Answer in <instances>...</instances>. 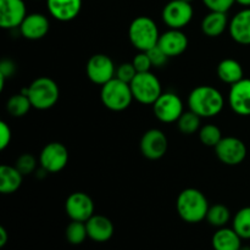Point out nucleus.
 I'll list each match as a JSON object with an SVG mask.
<instances>
[{
	"label": "nucleus",
	"mask_w": 250,
	"mask_h": 250,
	"mask_svg": "<svg viewBox=\"0 0 250 250\" xmlns=\"http://www.w3.org/2000/svg\"><path fill=\"white\" fill-rule=\"evenodd\" d=\"M239 250H250V247L249 246H244V247H241V249Z\"/></svg>",
	"instance_id": "obj_40"
},
{
	"label": "nucleus",
	"mask_w": 250,
	"mask_h": 250,
	"mask_svg": "<svg viewBox=\"0 0 250 250\" xmlns=\"http://www.w3.org/2000/svg\"><path fill=\"white\" fill-rule=\"evenodd\" d=\"M231 219V212L229 208L222 204H215L209 208V211L207 215V221L211 226L221 229L227 225V222Z\"/></svg>",
	"instance_id": "obj_26"
},
{
	"label": "nucleus",
	"mask_w": 250,
	"mask_h": 250,
	"mask_svg": "<svg viewBox=\"0 0 250 250\" xmlns=\"http://www.w3.org/2000/svg\"><path fill=\"white\" fill-rule=\"evenodd\" d=\"M85 226H87L88 237L98 243L107 242L114 234V225L110 219L103 215H93L85 222Z\"/></svg>",
	"instance_id": "obj_20"
},
{
	"label": "nucleus",
	"mask_w": 250,
	"mask_h": 250,
	"mask_svg": "<svg viewBox=\"0 0 250 250\" xmlns=\"http://www.w3.org/2000/svg\"><path fill=\"white\" fill-rule=\"evenodd\" d=\"M15 166H16L17 170H19L23 176L29 175V173H32L36 170V158H34L32 154H23V155H21L17 159L16 165Z\"/></svg>",
	"instance_id": "obj_31"
},
{
	"label": "nucleus",
	"mask_w": 250,
	"mask_h": 250,
	"mask_svg": "<svg viewBox=\"0 0 250 250\" xmlns=\"http://www.w3.org/2000/svg\"><path fill=\"white\" fill-rule=\"evenodd\" d=\"M146 54L149 55L151 63H153V66H155V67H163V66H165L166 63H167L168 59H170L166 55L165 51H164L159 45H155L154 48L149 49V50L146 51Z\"/></svg>",
	"instance_id": "obj_34"
},
{
	"label": "nucleus",
	"mask_w": 250,
	"mask_h": 250,
	"mask_svg": "<svg viewBox=\"0 0 250 250\" xmlns=\"http://www.w3.org/2000/svg\"><path fill=\"white\" fill-rule=\"evenodd\" d=\"M153 110L156 119L164 124L177 122L181 115L185 112L181 98L176 93L171 92L163 93L153 104Z\"/></svg>",
	"instance_id": "obj_7"
},
{
	"label": "nucleus",
	"mask_w": 250,
	"mask_h": 250,
	"mask_svg": "<svg viewBox=\"0 0 250 250\" xmlns=\"http://www.w3.org/2000/svg\"><path fill=\"white\" fill-rule=\"evenodd\" d=\"M132 63H133L134 68L138 73L143 72H149L150 68L153 67V63H151L150 58L146 54V51H139L136 56L132 60Z\"/></svg>",
	"instance_id": "obj_33"
},
{
	"label": "nucleus",
	"mask_w": 250,
	"mask_h": 250,
	"mask_svg": "<svg viewBox=\"0 0 250 250\" xmlns=\"http://www.w3.org/2000/svg\"><path fill=\"white\" fill-rule=\"evenodd\" d=\"M11 137V128L9 127V125L4 121L0 122V149L1 150H5L10 146Z\"/></svg>",
	"instance_id": "obj_37"
},
{
	"label": "nucleus",
	"mask_w": 250,
	"mask_h": 250,
	"mask_svg": "<svg viewBox=\"0 0 250 250\" xmlns=\"http://www.w3.org/2000/svg\"><path fill=\"white\" fill-rule=\"evenodd\" d=\"M164 23L173 29H182L193 19L192 4L185 0H171L163 9Z\"/></svg>",
	"instance_id": "obj_8"
},
{
	"label": "nucleus",
	"mask_w": 250,
	"mask_h": 250,
	"mask_svg": "<svg viewBox=\"0 0 250 250\" xmlns=\"http://www.w3.org/2000/svg\"><path fill=\"white\" fill-rule=\"evenodd\" d=\"M27 95L31 100L32 107L37 110H48L58 103L60 89L51 78L39 77L27 88Z\"/></svg>",
	"instance_id": "obj_4"
},
{
	"label": "nucleus",
	"mask_w": 250,
	"mask_h": 250,
	"mask_svg": "<svg viewBox=\"0 0 250 250\" xmlns=\"http://www.w3.org/2000/svg\"><path fill=\"white\" fill-rule=\"evenodd\" d=\"M100 99L106 109L111 111H124L133 100L131 85L116 77L112 78L111 81L102 85Z\"/></svg>",
	"instance_id": "obj_5"
},
{
	"label": "nucleus",
	"mask_w": 250,
	"mask_h": 250,
	"mask_svg": "<svg viewBox=\"0 0 250 250\" xmlns=\"http://www.w3.org/2000/svg\"><path fill=\"white\" fill-rule=\"evenodd\" d=\"M87 237L88 232L85 222L72 221L66 229V239L68 241V243L73 244V246L83 243Z\"/></svg>",
	"instance_id": "obj_29"
},
{
	"label": "nucleus",
	"mask_w": 250,
	"mask_h": 250,
	"mask_svg": "<svg viewBox=\"0 0 250 250\" xmlns=\"http://www.w3.org/2000/svg\"><path fill=\"white\" fill-rule=\"evenodd\" d=\"M137 71L134 68L133 63L132 62H124L116 68V76L115 77L119 78L120 81L126 83H131L133 81V78L137 76Z\"/></svg>",
	"instance_id": "obj_32"
},
{
	"label": "nucleus",
	"mask_w": 250,
	"mask_h": 250,
	"mask_svg": "<svg viewBox=\"0 0 250 250\" xmlns=\"http://www.w3.org/2000/svg\"><path fill=\"white\" fill-rule=\"evenodd\" d=\"M31 107H32V104L28 95L23 94L22 92L20 93V94L12 95L6 103L7 112L14 117L24 116V115L28 114Z\"/></svg>",
	"instance_id": "obj_25"
},
{
	"label": "nucleus",
	"mask_w": 250,
	"mask_h": 250,
	"mask_svg": "<svg viewBox=\"0 0 250 250\" xmlns=\"http://www.w3.org/2000/svg\"><path fill=\"white\" fill-rule=\"evenodd\" d=\"M229 36L242 45L250 44V7L241 10L229 21Z\"/></svg>",
	"instance_id": "obj_19"
},
{
	"label": "nucleus",
	"mask_w": 250,
	"mask_h": 250,
	"mask_svg": "<svg viewBox=\"0 0 250 250\" xmlns=\"http://www.w3.org/2000/svg\"><path fill=\"white\" fill-rule=\"evenodd\" d=\"M185 1H188V2H192L193 0H185Z\"/></svg>",
	"instance_id": "obj_41"
},
{
	"label": "nucleus",
	"mask_w": 250,
	"mask_h": 250,
	"mask_svg": "<svg viewBox=\"0 0 250 250\" xmlns=\"http://www.w3.org/2000/svg\"><path fill=\"white\" fill-rule=\"evenodd\" d=\"M16 71V66L9 59H4L0 62V90H2L5 84V80L9 77H12V75Z\"/></svg>",
	"instance_id": "obj_36"
},
{
	"label": "nucleus",
	"mask_w": 250,
	"mask_h": 250,
	"mask_svg": "<svg viewBox=\"0 0 250 250\" xmlns=\"http://www.w3.org/2000/svg\"><path fill=\"white\" fill-rule=\"evenodd\" d=\"M217 159L222 164L236 166L243 163L247 158V146L243 141L236 137H225L215 146Z\"/></svg>",
	"instance_id": "obj_9"
},
{
	"label": "nucleus",
	"mask_w": 250,
	"mask_h": 250,
	"mask_svg": "<svg viewBox=\"0 0 250 250\" xmlns=\"http://www.w3.org/2000/svg\"><path fill=\"white\" fill-rule=\"evenodd\" d=\"M236 2H238L239 5L246 7H250V0H236Z\"/></svg>",
	"instance_id": "obj_39"
},
{
	"label": "nucleus",
	"mask_w": 250,
	"mask_h": 250,
	"mask_svg": "<svg viewBox=\"0 0 250 250\" xmlns=\"http://www.w3.org/2000/svg\"><path fill=\"white\" fill-rule=\"evenodd\" d=\"M188 106L202 119L215 117L224 109V95L211 85H199L190 92L188 97Z\"/></svg>",
	"instance_id": "obj_1"
},
{
	"label": "nucleus",
	"mask_w": 250,
	"mask_h": 250,
	"mask_svg": "<svg viewBox=\"0 0 250 250\" xmlns=\"http://www.w3.org/2000/svg\"><path fill=\"white\" fill-rule=\"evenodd\" d=\"M128 37L132 45L139 51H148L158 45L160 33L153 19L146 16L136 17L128 28Z\"/></svg>",
	"instance_id": "obj_3"
},
{
	"label": "nucleus",
	"mask_w": 250,
	"mask_h": 250,
	"mask_svg": "<svg viewBox=\"0 0 250 250\" xmlns=\"http://www.w3.org/2000/svg\"><path fill=\"white\" fill-rule=\"evenodd\" d=\"M211 244L214 250H239L242 238L233 229L221 227L212 236Z\"/></svg>",
	"instance_id": "obj_22"
},
{
	"label": "nucleus",
	"mask_w": 250,
	"mask_h": 250,
	"mask_svg": "<svg viewBox=\"0 0 250 250\" xmlns=\"http://www.w3.org/2000/svg\"><path fill=\"white\" fill-rule=\"evenodd\" d=\"M39 163L49 173L62 171L68 163V150L62 143L51 142L46 144L39 156Z\"/></svg>",
	"instance_id": "obj_11"
},
{
	"label": "nucleus",
	"mask_w": 250,
	"mask_h": 250,
	"mask_svg": "<svg viewBox=\"0 0 250 250\" xmlns=\"http://www.w3.org/2000/svg\"><path fill=\"white\" fill-rule=\"evenodd\" d=\"M27 11L23 0H0V26L4 29H14L21 26Z\"/></svg>",
	"instance_id": "obj_14"
},
{
	"label": "nucleus",
	"mask_w": 250,
	"mask_h": 250,
	"mask_svg": "<svg viewBox=\"0 0 250 250\" xmlns=\"http://www.w3.org/2000/svg\"><path fill=\"white\" fill-rule=\"evenodd\" d=\"M229 107L241 116L250 115V78H243L231 85L229 93Z\"/></svg>",
	"instance_id": "obj_15"
},
{
	"label": "nucleus",
	"mask_w": 250,
	"mask_h": 250,
	"mask_svg": "<svg viewBox=\"0 0 250 250\" xmlns=\"http://www.w3.org/2000/svg\"><path fill=\"white\" fill-rule=\"evenodd\" d=\"M222 138L224 137H222L221 129L215 125H205V126L200 127L199 139L204 146L215 148Z\"/></svg>",
	"instance_id": "obj_30"
},
{
	"label": "nucleus",
	"mask_w": 250,
	"mask_h": 250,
	"mask_svg": "<svg viewBox=\"0 0 250 250\" xmlns=\"http://www.w3.org/2000/svg\"><path fill=\"white\" fill-rule=\"evenodd\" d=\"M217 76L220 80L227 84H234L243 80L244 71L241 63L234 59H225L217 65Z\"/></svg>",
	"instance_id": "obj_24"
},
{
	"label": "nucleus",
	"mask_w": 250,
	"mask_h": 250,
	"mask_svg": "<svg viewBox=\"0 0 250 250\" xmlns=\"http://www.w3.org/2000/svg\"><path fill=\"white\" fill-rule=\"evenodd\" d=\"M9 241V234L4 227H0V248H4Z\"/></svg>",
	"instance_id": "obj_38"
},
{
	"label": "nucleus",
	"mask_w": 250,
	"mask_h": 250,
	"mask_svg": "<svg viewBox=\"0 0 250 250\" xmlns=\"http://www.w3.org/2000/svg\"><path fill=\"white\" fill-rule=\"evenodd\" d=\"M200 120H202V117L198 116L192 110L185 111L177 121L178 129L183 134H188V136L194 134L195 132L200 129Z\"/></svg>",
	"instance_id": "obj_27"
},
{
	"label": "nucleus",
	"mask_w": 250,
	"mask_h": 250,
	"mask_svg": "<svg viewBox=\"0 0 250 250\" xmlns=\"http://www.w3.org/2000/svg\"><path fill=\"white\" fill-rule=\"evenodd\" d=\"M49 28H50V22L48 17L38 12L27 15L20 26L21 34L29 41H38L44 38L49 32Z\"/></svg>",
	"instance_id": "obj_16"
},
{
	"label": "nucleus",
	"mask_w": 250,
	"mask_h": 250,
	"mask_svg": "<svg viewBox=\"0 0 250 250\" xmlns=\"http://www.w3.org/2000/svg\"><path fill=\"white\" fill-rule=\"evenodd\" d=\"M65 210L72 221L87 222L94 215V203L83 192H75L66 199Z\"/></svg>",
	"instance_id": "obj_12"
},
{
	"label": "nucleus",
	"mask_w": 250,
	"mask_h": 250,
	"mask_svg": "<svg viewBox=\"0 0 250 250\" xmlns=\"http://www.w3.org/2000/svg\"><path fill=\"white\" fill-rule=\"evenodd\" d=\"M158 45L168 58H175L187 50L188 38L181 29L170 28L167 32L160 34Z\"/></svg>",
	"instance_id": "obj_17"
},
{
	"label": "nucleus",
	"mask_w": 250,
	"mask_h": 250,
	"mask_svg": "<svg viewBox=\"0 0 250 250\" xmlns=\"http://www.w3.org/2000/svg\"><path fill=\"white\" fill-rule=\"evenodd\" d=\"M129 85H131L133 99L144 105H153L163 94L160 81L150 71L137 73Z\"/></svg>",
	"instance_id": "obj_6"
},
{
	"label": "nucleus",
	"mask_w": 250,
	"mask_h": 250,
	"mask_svg": "<svg viewBox=\"0 0 250 250\" xmlns=\"http://www.w3.org/2000/svg\"><path fill=\"white\" fill-rule=\"evenodd\" d=\"M139 146L144 158L149 160H159L167 151V137L160 129L151 128L143 134Z\"/></svg>",
	"instance_id": "obj_13"
},
{
	"label": "nucleus",
	"mask_w": 250,
	"mask_h": 250,
	"mask_svg": "<svg viewBox=\"0 0 250 250\" xmlns=\"http://www.w3.org/2000/svg\"><path fill=\"white\" fill-rule=\"evenodd\" d=\"M46 7L54 19L61 22H68L80 15L82 0H46Z\"/></svg>",
	"instance_id": "obj_18"
},
{
	"label": "nucleus",
	"mask_w": 250,
	"mask_h": 250,
	"mask_svg": "<svg viewBox=\"0 0 250 250\" xmlns=\"http://www.w3.org/2000/svg\"><path fill=\"white\" fill-rule=\"evenodd\" d=\"M229 21L227 12L210 11L202 21V31L210 38L219 37L229 28Z\"/></svg>",
	"instance_id": "obj_21"
},
{
	"label": "nucleus",
	"mask_w": 250,
	"mask_h": 250,
	"mask_svg": "<svg viewBox=\"0 0 250 250\" xmlns=\"http://www.w3.org/2000/svg\"><path fill=\"white\" fill-rule=\"evenodd\" d=\"M23 175L17 170L16 166H0V192L2 194H12L22 185Z\"/></svg>",
	"instance_id": "obj_23"
},
{
	"label": "nucleus",
	"mask_w": 250,
	"mask_h": 250,
	"mask_svg": "<svg viewBox=\"0 0 250 250\" xmlns=\"http://www.w3.org/2000/svg\"><path fill=\"white\" fill-rule=\"evenodd\" d=\"M209 203L204 193L195 188H187L178 194L176 209L181 219L188 224H198L207 219Z\"/></svg>",
	"instance_id": "obj_2"
},
{
	"label": "nucleus",
	"mask_w": 250,
	"mask_h": 250,
	"mask_svg": "<svg viewBox=\"0 0 250 250\" xmlns=\"http://www.w3.org/2000/svg\"><path fill=\"white\" fill-rule=\"evenodd\" d=\"M233 229L242 239H250V207L237 212L233 219Z\"/></svg>",
	"instance_id": "obj_28"
},
{
	"label": "nucleus",
	"mask_w": 250,
	"mask_h": 250,
	"mask_svg": "<svg viewBox=\"0 0 250 250\" xmlns=\"http://www.w3.org/2000/svg\"><path fill=\"white\" fill-rule=\"evenodd\" d=\"M87 76L94 84L104 85L116 76L114 61L105 54H95L88 60Z\"/></svg>",
	"instance_id": "obj_10"
},
{
	"label": "nucleus",
	"mask_w": 250,
	"mask_h": 250,
	"mask_svg": "<svg viewBox=\"0 0 250 250\" xmlns=\"http://www.w3.org/2000/svg\"><path fill=\"white\" fill-rule=\"evenodd\" d=\"M202 1L210 11L227 12L233 6L236 0H202Z\"/></svg>",
	"instance_id": "obj_35"
}]
</instances>
